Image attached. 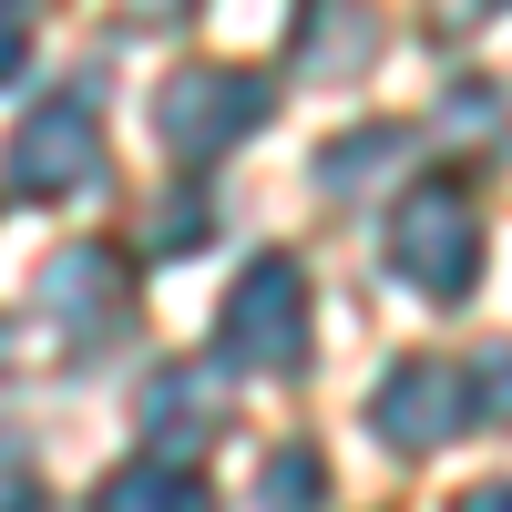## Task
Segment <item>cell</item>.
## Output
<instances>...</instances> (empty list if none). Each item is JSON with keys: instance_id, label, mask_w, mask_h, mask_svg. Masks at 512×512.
<instances>
[{"instance_id": "obj_1", "label": "cell", "mask_w": 512, "mask_h": 512, "mask_svg": "<svg viewBox=\"0 0 512 512\" xmlns=\"http://www.w3.org/2000/svg\"><path fill=\"white\" fill-rule=\"evenodd\" d=\"M267 113H277V93H267L256 72H236V62H185V72H164V93H154V134H164L175 164H216V154H236L246 134H267Z\"/></svg>"}, {"instance_id": "obj_10", "label": "cell", "mask_w": 512, "mask_h": 512, "mask_svg": "<svg viewBox=\"0 0 512 512\" xmlns=\"http://www.w3.org/2000/svg\"><path fill=\"white\" fill-rule=\"evenodd\" d=\"M400 164H410V123H359V134H338L318 154V185L328 195H359V185H390Z\"/></svg>"}, {"instance_id": "obj_18", "label": "cell", "mask_w": 512, "mask_h": 512, "mask_svg": "<svg viewBox=\"0 0 512 512\" xmlns=\"http://www.w3.org/2000/svg\"><path fill=\"white\" fill-rule=\"evenodd\" d=\"M492 11V0H441V21H482Z\"/></svg>"}, {"instance_id": "obj_7", "label": "cell", "mask_w": 512, "mask_h": 512, "mask_svg": "<svg viewBox=\"0 0 512 512\" xmlns=\"http://www.w3.org/2000/svg\"><path fill=\"white\" fill-rule=\"evenodd\" d=\"M144 441L164 461H205V441H226V390H205V369H154L144 390Z\"/></svg>"}, {"instance_id": "obj_8", "label": "cell", "mask_w": 512, "mask_h": 512, "mask_svg": "<svg viewBox=\"0 0 512 512\" xmlns=\"http://www.w3.org/2000/svg\"><path fill=\"white\" fill-rule=\"evenodd\" d=\"M123 297H134V277H123L113 246H62L52 267H41V318H62V328H103V318H123Z\"/></svg>"}, {"instance_id": "obj_15", "label": "cell", "mask_w": 512, "mask_h": 512, "mask_svg": "<svg viewBox=\"0 0 512 512\" xmlns=\"http://www.w3.org/2000/svg\"><path fill=\"white\" fill-rule=\"evenodd\" d=\"M21 52H31V21H21V0H0V82L21 72Z\"/></svg>"}, {"instance_id": "obj_19", "label": "cell", "mask_w": 512, "mask_h": 512, "mask_svg": "<svg viewBox=\"0 0 512 512\" xmlns=\"http://www.w3.org/2000/svg\"><path fill=\"white\" fill-rule=\"evenodd\" d=\"M11 512H62V502H31V492H21V502H11Z\"/></svg>"}, {"instance_id": "obj_2", "label": "cell", "mask_w": 512, "mask_h": 512, "mask_svg": "<svg viewBox=\"0 0 512 512\" xmlns=\"http://www.w3.org/2000/svg\"><path fill=\"white\" fill-rule=\"evenodd\" d=\"M379 246H390V267L431 297V308L472 297V277H482V216H472L461 185H410L390 205V226H379Z\"/></svg>"}, {"instance_id": "obj_6", "label": "cell", "mask_w": 512, "mask_h": 512, "mask_svg": "<svg viewBox=\"0 0 512 512\" xmlns=\"http://www.w3.org/2000/svg\"><path fill=\"white\" fill-rule=\"evenodd\" d=\"M379 62V0H297V72L349 82Z\"/></svg>"}, {"instance_id": "obj_3", "label": "cell", "mask_w": 512, "mask_h": 512, "mask_svg": "<svg viewBox=\"0 0 512 512\" xmlns=\"http://www.w3.org/2000/svg\"><path fill=\"white\" fill-rule=\"evenodd\" d=\"M216 349H226L236 369H256V379L308 369V267H297V256H256V267L226 287Z\"/></svg>"}, {"instance_id": "obj_12", "label": "cell", "mask_w": 512, "mask_h": 512, "mask_svg": "<svg viewBox=\"0 0 512 512\" xmlns=\"http://www.w3.org/2000/svg\"><path fill=\"white\" fill-rule=\"evenodd\" d=\"M461 390H472L482 420H502V431H512V349H482L472 369H461Z\"/></svg>"}, {"instance_id": "obj_14", "label": "cell", "mask_w": 512, "mask_h": 512, "mask_svg": "<svg viewBox=\"0 0 512 512\" xmlns=\"http://www.w3.org/2000/svg\"><path fill=\"white\" fill-rule=\"evenodd\" d=\"M441 123H461V144H502V93H482V82H461V93L441 103Z\"/></svg>"}, {"instance_id": "obj_11", "label": "cell", "mask_w": 512, "mask_h": 512, "mask_svg": "<svg viewBox=\"0 0 512 512\" xmlns=\"http://www.w3.org/2000/svg\"><path fill=\"white\" fill-rule=\"evenodd\" d=\"M256 512H328V472H318V451H277L267 472H256Z\"/></svg>"}, {"instance_id": "obj_9", "label": "cell", "mask_w": 512, "mask_h": 512, "mask_svg": "<svg viewBox=\"0 0 512 512\" xmlns=\"http://www.w3.org/2000/svg\"><path fill=\"white\" fill-rule=\"evenodd\" d=\"M93 512H216V492H205V472H185V461L144 451V461H123V472L103 482Z\"/></svg>"}, {"instance_id": "obj_13", "label": "cell", "mask_w": 512, "mask_h": 512, "mask_svg": "<svg viewBox=\"0 0 512 512\" xmlns=\"http://www.w3.org/2000/svg\"><path fill=\"white\" fill-rule=\"evenodd\" d=\"M195 236H216V205H195V195H164V205H154V256H185Z\"/></svg>"}, {"instance_id": "obj_17", "label": "cell", "mask_w": 512, "mask_h": 512, "mask_svg": "<svg viewBox=\"0 0 512 512\" xmlns=\"http://www.w3.org/2000/svg\"><path fill=\"white\" fill-rule=\"evenodd\" d=\"M175 11H195V0H123V21H175Z\"/></svg>"}, {"instance_id": "obj_16", "label": "cell", "mask_w": 512, "mask_h": 512, "mask_svg": "<svg viewBox=\"0 0 512 512\" xmlns=\"http://www.w3.org/2000/svg\"><path fill=\"white\" fill-rule=\"evenodd\" d=\"M451 512H512V482H482V492H461Z\"/></svg>"}, {"instance_id": "obj_5", "label": "cell", "mask_w": 512, "mask_h": 512, "mask_svg": "<svg viewBox=\"0 0 512 512\" xmlns=\"http://www.w3.org/2000/svg\"><path fill=\"white\" fill-rule=\"evenodd\" d=\"M461 420H472V390H461L451 359H400L390 379H379V400H369V431L390 451H441Z\"/></svg>"}, {"instance_id": "obj_4", "label": "cell", "mask_w": 512, "mask_h": 512, "mask_svg": "<svg viewBox=\"0 0 512 512\" xmlns=\"http://www.w3.org/2000/svg\"><path fill=\"white\" fill-rule=\"evenodd\" d=\"M11 195H41V205H62V195H82L103 175V134H93V103H72V93H52L41 113H21V134H11Z\"/></svg>"}]
</instances>
